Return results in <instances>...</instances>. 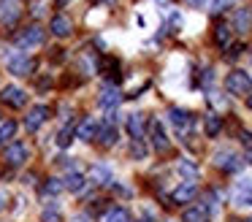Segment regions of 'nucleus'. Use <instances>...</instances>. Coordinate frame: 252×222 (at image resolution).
I'll return each instance as SVG.
<instances>
[{"label": "nucleus", "mask_w": 252, "mask_h": 222, "mask_svg": "<svg viewBox=\"0 0 252 222\" xmlns=\"http://www.w3.org/2000/svg\"><path fill=\"white\" fill-rule=\"evenodd\" d=\"M225 90H228L230 95H250L252 92V76L244 73V70H233V73H228V79H225Z\"/></svg>", "instance_id": "obj_1"}, {"label": "nucleus", "mask_w": 252, "mask_h": 222, "mask_svg": "<svg viewBox=\"0 0 252 222\" xmlns=\"http://www.w3.org/2000/svg\"><path fill=\"white\" fill-rule=\"evenodd\" d=\"M33 68H35V63L22 52L8 60V73H14V76H28V73H33Z\"/></svg>", "instance_id": "obj_2"}, {"label": "nucleus", "mask_w": 252, "mask_h": 222, "mask_svg": "<svg viewBox=\"0 0 252 222\" xmlns=\"http://www.w3.org/2000/svg\"><path fill=\"white\" fill-rule=\"evenodd\" d=\"M41 41H44V32H41V27H28V30H22L17 35V46L19 49H33V46H41Z\"/></svg>", "instance_id": "obj_3"}, {"label": "nucleus", "mask_w": 252, "mask_h": 222, "mask_svg": "<svg viewBox=\"0 0 252 222\" xmlns=\"http://www.w3.org/2000/svg\"><path fill=\"white\" fill-rule=\"evenodd\" d=\"M0 100L6 103V106H11V108H22L25 103H28V95H25V90L8 84V87H3V95H0Z\"/></svg>", "instance_id": "obj_4"}, {"label": "nucleus", "mask_w": 252, "mask_h": 222, "mask_svg": "<svg viewBox=\"0 0 252 222\" xmlns=\"http://www.w3.org/2000/svg\"><path fill=\"white\" fill-rule=\"evenodd\" d=\"M46 119H49V106H33V108H30V114L25 117V127H28L30 133H35Z\"/></svg>", "instance_id": "obj_5"}, {"label": "nucleus", "mask_w": 252, "mask_h": 222, "mask_svg": "<svg viewBox=\"0 0 252 222\" xmlns=\"http://www.w3.org/2000/svg\"><path fill=\"white\" fill-rule=\"evenodd\" d=\"M233 203L236 206H252V179H241L233 187Z\"/></svg>", "instance_id": "obj_6"}, {"label": "nucleus", "mask_w": 252, "mask_h": 222, "mask_svg": "<svg viewBox=\"0 0 252 222\" xmlns=\"http://www.w3.org/2000/svg\"><path fill=\"white\" fill-rule=\"evenodd\" d=\"M214 162H217V168H222L225 173H233V171H239V168H241V157L233 155V152H217Z\"/></svg>", "instance_id": "obj_7"}, {"label": "nucleus", "mask_w": 252, "mask_h": 222, "mask_svg": "<svg viewBox=\"0 0 252 222\" xmlns=\"http://www.w3.org/2000/svg\"><path fill=\"white\" fill-rule=\"evenodd\" d=\"M19 19V0H0V22L14 25Z\"/></svg>", "instance_id": "obj_8"}, {"label": "nucleus", "mask_w": 252, "mask_h": 222, "mask_svg": "<svg viewBox=\"0 0 252 222\" xmlns=\"http://www.w3.org/2000/svg\"><path fill=\"white\" fill-rule=\"evenodd\" d=\"M149 130H152V146L158 152H168V138H165V130H163V125H160V119H152L149 122Z\"/></svg>", "instance_id": "obj_9"}, {"label": "nucleus", "mask_w": 252, "mask_h": 222, "mask_svg": "<svg viewBox=\"0 0 252 222\" xmlns=\"http://www.w3.org/2000/svg\"><path fill=\"white\" fill-rule=\"evenodd\" d=\"M49 30L55 32L57 38H65V35H71V32H73V22L68 19L65 14H57V16H52V25H49Z\"/></svg>", "instance_id": "obj_10"}, {"label": "nucleus", "mask_w": 252, "mask_h": 222, "mask_svg": "<svg viewBox=\"0 0 252 222\" xmlns=\"http://www.w3.org/2000/svg\"><path fill=\"white\" fill-rule=\"evenodd\" d=\"M76 138L95 141V138H98V122H95L93 117H84L82 122H79V127H76Z\"/></svg>", "instance_id": "obj_11"}, {"label": "nucleus", "mask_w": 252, "mask_h": 222, "mask_svg": "<svg viewBox=\"0 0 252 222\" xmlns=\"http://www.w3.org/2000/svg\"><path fill=\"white\" fill-rule=\"evenodd\" d=\"M25 160H28V146H25L22 141H17V144H11L6 149V162L8 165H22Z\"/></svg>", "instance_id": "obj_12"}, {"label": "nucleus", "mask_w": 252, "mask_h": 222, "mask_svg": "<svg viewBox=\"0 0 252 222\" xmlns=\"http://www.w3.org/2000/svg\"><path fill=\"white\" fill-rule=\"evenodd\" d=\"M122 100V95H120V90H117V87H103V90H100V97H98V106L100 108H117V103Z\"/></svg>", "instance_id": "obj_13"}, {"label": "nucleus", "mask_w": 252, "mask_h": 222, "mask_svg": "<svg viewBox=\"0 0 252 222\" xmlns=\"http://www.w3.org/2000/svg\"><path fill=\"white\" fill-rule=\"evenodd\" d=\"M144 114H127V133L133 135V141H144Z\"/></svg>", "instance_id": "obj_14"}, {"label": "nucleus", "mask_w": 252, "mask_h": 222, "mask_svg": "<svg viewBox=\"0 0 252 222\" xmlns=\"http://www.w3.org/2000/svg\"><path fill=\"white\" fill-rule=\"evenodd\" d=\"M195 192H198V187H195V182H185V184H179V187L174 190V203H190L192 198H195Z\"/></svg>", "instance_id": "obj_15"}, {"label": "nucleus", "mask_w": 252, "mask_h": 222, "mask_svg": "<svg viewBox=\"0 0 252 222\" xmlns=\"http://www.w3.org/2000/svg\"><path fill=\"white\" fill-rule=\"evenodd\" d=\"M87 182L93 184H111V168L103 165V162H95L93 168H90V179Z\"/></svg>", "instance_id": "obj_16"}, {"label": "nucleus", "mask_w": 252, "mask_h": 222, "mask_svg": "<svg viewBox=\"0 0 252 222\" xmlns=\"http://www.w3.org/2000/svg\"><path fill=\"white\" fill-rule=\"evenodd\" d=\"M95 141H98L100 146H114L117 144V127H114V125H109V122H103L98 127V138H95Z\"/></svg>", "instance_id": "obj_17"}, {"label": "nucleus", "mask_w": 252, "mask_h": 222, "mask_svg": "<svg viewBox=\"0 0 252 222\" xmlns=\"http://www.w3.org/2000/svg\"><path fill=\"white\" fill-rule=\"evenodd\" d=\"M168 119H171V122H174L179 130H187V127L192 125V117H190V111H185V108H176V106L168 111Z\"/></svg>", "instance_id": "obj_18"}, {"label": "nucleus", "mask_w": 252, "mask_h": 222, "mask_svg": "<svg viewBox=\"0 0 252 222\" xmlns=\"http://www.w3.org/2000/svg\"><path fill=\"white\" fill-rule=\"evenodd\" d=\"M182 222H209V209L206 206H190L182 214Z\"/></svg>", "instance_id": "obj_19"}, {"label": "nucleus", "mask_w": 252, "mask_h": 222, "mask_svg": "<svg viewBox=\"0 0 252 222\" xmlns=\"http://www.w3.org/2000/svg\"><path fill=\"white\" fill-rule=\"evenodd\" d=\"M233 27L239 32H247L252 27V11L250 8H239L236 11V16H233Z\"/></svg>", "instance_id": "obj_20"}, {"label": "nucleus", "mask_w": 252, "mask_h": 222, "mask_svg": "<svg viewBox=\"0 0 252 222\" xmlns=\"http://www.w3.org/2000/svg\"><path fill=\"white\" fill-rule=\"evenodd\" d=\"M203 130H206L209 138H214V135H217L220 130H222V117H217V114H209L206 122H203Z\"/></svg>", "instance_id": "obj_21"}, {"label": "nucleus", "mask_w": 252, "mask_h": 222, "mask_svg": "<svg viewBox=\"0 0 252 222\" xmlns=\"http://www.w3.org/2000/svg\"><path fill=\"white\" fill-rule=\"evenodd\" d=\"M73 135H76V125H73V122H68L65 127H63L60 133H57V138H55V141H57V146H63V149H65V146L73 141Z\"/></svg>", "instance_id": "obj_22"}, {"label": "nucleus", "mask_w": 252, "mask_h": 222, "mask_svg": "<svg viewBox=\"0 0 252 222\" xmlns=\"http://www.w3.org/2000/svg\"><path fill=\"white\" fill-rule=\"evenodd\" d=\"M63 184H65V190H71V192H82L84 184H87V179H84L82 173H68Z\"/></svg>", "instance_id": "obj_23"}, {"label": "nucleus", "mask_w": 252, "mask_h": 222, "mask_svg": "<svg viewBox=\"0 0 252 222\" xmlns=\"http://www.w3.org/2000/svg\"><path fill=\"white\" fill-rule=\"evenodd\" d=\"M14 133H17V122H3L0 125V146H6L8 141L14 138Z\"/></svg>", "instance_id": "obj_24"}, {"label": "nucleus", "mask_w": 252, "mask_h": 222, "mask_svg": "<svg viewBox=\"0 0 252 222\" xmlns=\"http://www.w3.org/2000/svg\"><path fill=\"white\" fill-rule=\"evenodd\" d=\"M214 41H217V46H228V43H230V27L228 25H217V27H214Z\"/></svg>", "instance_id": "obj_25"}, {"label": "nucleus", "mask_w": 252, "mask_h": 222, "mask_svg": "<svg viewBox=\"0 0 252 222\" xmlns=\"http://www.w3.org/2000/svg\"><path fill=\"white\" fill-rule=\"evenodd\" d=\"M100 222H127V211L125 209H109L100 217Z\"/></svg>", "instance_id": "obj_26"}, {"label": "nucleus", "mask_w": 252, "mask_h": 222, "mask_svg": "<svg viewBox=\"0 0 252 222\" xmlns=\"http://www.w3.org/2000/svg\"><path fill=\"white\" fill-rule=\"evenodd\" d=\"M65 190V184L60 182V179H46V184L41 187V195H57Z\"/></svg>", "instance_id": "obj_27"}, {"label": "nucleus", "mask_w": 252, "mask_h": 222, "mask_svg": "<svg viewBox=\"0 0 252 222\" xmlns=\"http://www.w3.org/2000/svg\"><path fill=\"white\" fill-rule=\"evenodd\" d=\"M109 68V73H103V76H109V79H120V63H117L114 57H109V60H103V70Z\"/></svg>", "instance_id": "obj_28"}, {"label": "nucleus", "mask_w": 252, "mask_h": 222, "mask_svg": "<svg viewBox=\"0 0 252 222\" xmlns=\"http://www.w3.org/2000/svg\"><path fill=\"white\" fill-rule=\"evenodd\" d=\"M209 5H212V8H209L212 14H222L225 8H230V5H233V0H212Z\"/></svg>", "instance_id": "obj_29"}, {"label": "nucleus", "mask_w": 252, "mask_h": 222, "mask_svg": "<svg viewBox=\"0 0 252 222\" xmlns=\"http://www.w3.org/2000/svg\"><path fill=\"white\" fill-rule=\"evenodd\" d=\"M179 171L185 173V176H190V182H192V176L198 173V168H195V162H190V160H182V162H179Z\"/></svg>", "instance_id": "obj_30"}, {"label": "nucleus", "mask_w": 252, "mask_h": 222, "mask_svg": "<svg viewBox=\"0 0 252 222\" xmlns=\"http://www.w3.org/2000/svg\"><path fill=\"white\" fill-rule=\"evenodd\" d=\"M130 152H133V157H138V160H141V157H147V149H144V144H141V141H133Z\"/></svg>", "instance_id": "obj_31"}, {"label": "nucleus", "mask_w": 252, "mask_h": 222, "mask_svg": "<svg viewBox=\"0 0 252 222\" xmlns=\"http://www.w3.org/2000/svg\"><path fill=\"white\" fill-rule=\"evenodd\" d=\"M241 49H244L241 43H236V46H230V52H228V60H236V57L241 54Z\"/></svg>", "instance_id": "obj_32"}, {"label": "nucleus", "mask_w": 252, "mask_h": 222, "mask_svg": "<svg viewBox=\"0 0 252 222\" xmlns=\"http://www.w3.org/2000/svg\"><path fill=\"white\" fill-rule=\"evenodd\" d=\"M241 144L252 149V133H247V130H244V133H241Z\"/></svg>", "instance_id": "obj_33"}, {"label": "nucleus", "mask_w": 252, "mask_h": 222, "mask_svg": "<svg viewBox=\"0 0 252 222\" xmlns=\"http://www.w3.org/2000/svg\"><path fill=\"white\" fill-rule=\"evenodd\" d=\"M44 222H57V214H55V211H46V214H44Z\"/></svg>", "instance_id": "obj_34"}, {"label": "nucleus", "mask_w": 252, "mask_h": 222, "mask_svg": "<svg viewBox=\"0 0 252 222\" xmlns=\"http://www.w3.org/2000/svg\"><path fill=\"white\" fill-rule=\"evenodd\" d=\"M185 3H187V5H192V8H201V5L206 3V0H185Z\"/></svg>", "instance_id": "obj_35"}, {"label": "nucleus", "mask_w": 252, "mask_h": 222, "mask_svg": "<svg viewBox=\"0 0 252 222\" xmlns=\"http://www.w3.org/2000/svg\"><path fill=\"white\" fill-rule=\"evenodd\" d=\"M247 108H252V92L247 95Z\"/></svg>", "instance_id": "obj_36"}, {"label": "nucleus", "mask_w": 252, "mask_h": 222, "mask_svg": "<svg viewBox=\"0 0 252 222\" xmlns=\"http://www.w3.org/2000/svg\"><path fill=\"white\" fill-rule=\"evenodd\" d=\"M55 3H57V5H65V3H68V0H55Z\"/></svg>", "instance_id": "obj_37"}, {"label": "nucleus", "mask_w": 252, "mask_h": 222, "mask_svg": "<svg viewBox=\"0 0 252 222\" xmlns=\"http://www.w3.org/2000/svg\"><path fill=\"white\" fill-rule=\"evenodd\" d=\"M250 162H252V149H250Z\"/></svg>", "instance_id": "obj_38"}, {"label": "nucleus", "mask_w": 252, "mask_h": 222, "mask_svg": "<svg viewBox=\"0 0 252 222\" xmlns=\"http://www.w3.org/2000/svg\"><path fill=\"white\" fill-rule=\"evenodd\" d=\"M247 222H252V220H247Z\"/></svg>", "instance_id": "obj_39"}]
</instances>
